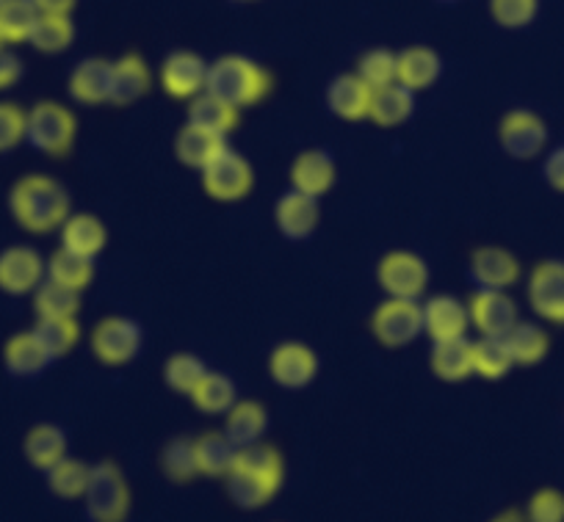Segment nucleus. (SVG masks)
<instances>
[{"label":"nucleus","instance_id":"f257e3e1","mask_svg":"<svg viewBox=\"0 0 564 522\" xmlns=\"http://www.w3.org/2000/svg\"><path fill=\"white\" fill-rule=\"evenodd\" d=\"M7 208L20 230L31 236H47L73 214V197L64 183L51 174H23L9 188Z\"/></svg>","mask_w":564,"mask_h":522},{"label":"nucleus","instance_id":"f03ea898","mask_svg":"<svg viewBox=\"0 0 564 522\" xmlns=\"http://www.w3.org/2000/svg\"><path fill=\"white\" fill-rule=\"evenodd\" d=\"M271 89H274V75L241 53H225L208 64L205 91H214L216 97L232 102L241 111L263 102L271 95Z\"/></svg>","mask_w":564,"mask_h":522},{"label":"nucleus","instance_id":"7ed1b4c3","mask_svg":"<svg viewBox=\"0 0 564 522\" xmlns=\"http://www.w3.org/2000/svg\"><path fill=\"white\" fill-rule=\"evenodd\" d=\"M78 139V117L58 100H40L25 111V144L45 157H67Z\"/></svg>","mask_w":564,"mask_h":522},{"label":"nucleus","instance_id":"20e7f679","mask_svg":"<svg viewBox=\"0 0 564 522\" xmlns=\"http://www.w3.org/2000/svg\"><path fill=\"white\" fill-rule=\"evenodd\" d=\"M84 509L91 522H124L130 516V483L117 461L106 459L91 465L89 483L84 492Z\"/></svg>","mask_w":564,"mask_h":522},{"label":"nucleus","instance_id":"39448f33","mask_svg":"<svg viewBox=\"0 0 564 522\" xmlns=\"http://www.w3.org/2000/svg\"><path fill=\"white\" fill-rule=\"evenodd\" d=\"M371 335L382 348L399 351L423 335V309L417 298L388 296L371 313Z\"/></svg>","mask_w":564,"mask_h":522},{"label":"nucleus","instance_id":"423d86ee","mask_svg":"<svg viewBox=\"0 0 564 522\" xmlns=\"http://www.w3.org/2000/svg\"><path fill=\"white\" fill-rule=\"evenodd\" d=\"M203 188L214 203H241L254 188V168L247 155L225 146L208 166L199 172Z\"/></svg>","mask_w":564,"mask_h":522},{"label":"nucleus","instance_id":"0eeeda50","mask_svg":"<svg viewBox=\"0 0 564 522\" xmlns=\"http://www.w3.org/2000/svg\"><path fill=\"white\" fill-rule=\"evenodd\" d=\"M141 326L128 315H108L91 329L89 348L95 360L108 368H122L133 362L141 351Z\"/></svg>","mask_w":564,"mask_h":522},{"label":"nucleus","instance_id":"6e6552de","mask_svg":"<svg viewBox=\"0 0 564 522\" xmlns=\"http://www.w3.org/2000/svg\"><path fill=\"white\" fill-rule=\"evenodd\" d=\"M377 282L384 296L421 298L430 287V265L421 254L393 249L377 263Z\"/></svg>","mask_w":564,"mask_h":522},{"label":"nucleus","instance_id":"1a4fd4ad","mask_svg":"<svg viewBox=\"0 0 564 522\" xmlns=\"http://www.w3.org/2000/svg\"><path fill=\"white\" fill-rule=\"evenodd\" d=\"M498 144L514 161H534L547 144V124L529 108L507 111L498 122Z\"/></svg>","mask_w":564,"mask_h":522},{"label":"nucleus","instance_id":"9d476101","mask_svg":"<svg viewBox=\"0 0 564 522\" xmlns=\"http://www.w3.org/2000/svg\"><path fill=\"white\" fill-rule=\"evenodd\" d=\"M47 276V260L40 249L29 243H12L0 249V293L7 296H31Z\"/></svg>","mask_w":564,"mask_h":522},{"label":"nucleus","instance_id":"9b49d317","mask_svg":"<svg viewBox=\"0 0 564 522\" xmlns=\"http://www.w3.org/2000/svg\"><path fill=\"white\" fill-rule=\"evenodd\" d=\"M525 298L536 318L564 326V260H542L531 269Z\"/></svg>","mask_w":564,"mask_h":522},{"label":"nucleus","instance_id":"f8f14e48","mask_svg":"<svg viewBox=\"0 0 564 522\" xmlns=\"http://www.w3.org/2000/svg\"><path fill=\"white\" fill-rule=\"evenodd\" d=\"M269 377L282 390H305L318 377V355L300 340H285L269 355Z\"/></svg>","mask_w":564,"mask_h":522},{"label":"nucleus","instance_id":"ddd939ff","mask_svg":"<svg viewBox=\"0 0 564 522\" xmlns=\"http://www.w3.org/2000/svg\"><path fill=\"white\" fill-rule=\"evenodd\" d=\"M468 313L470 326L481 337H507V331L520 320L518 302L507 291L496 287H476L474 296L468 298Z\"/></svg>","mask_w":564,"mask_h":522},{"label":"nucleus","instance_id":"4468645a","mask_svg":"<svg viewBox=\"0 0 564 522\" xmlns=\"http://www.w3.org/2000/svg\"><path fill=\"white\" fill-rule=\"evenodd\" d=\"M159 84L172 100H194L208 86V62L194 51H172L161 64Z\"/></svg>","mask_w":564,"mask_h":522},{"label":"nucleus","instance_id":"2eb2a0df","mask_svg":"<svg viewBox=\"0 0 564 522\" xmlns=\"http://www.w3.org/2000/svg\"><path fill=\"white\" fill-rule=\"evenodd\" d=\"M274 225L289 241H307L322 225V205L318 197L302 194L296 188L282 194L274 203Z\"/></svg>","mask_w":564,"mask_h":522},{"label":"nucleus","instance_id":"dca6fc26","mask_svg":"<svg viewBox=\"0 0 564 522\" xmlns=\"http://www.w3.org/2000/svg\"><path fill=\"white\" fill-rule=\"evenodd\" d=\"M153 69L141 53H124L111 62V106L128 108L150 95Z\"/></svg>","mask_w":564,"mask_h":522},{"label":"nucleus","instance_id":"f3484780","mask_svg":"<svg viewBox=\"0 0 564 522\" xmlns=\"http://www.w3.org/2000/svg\"><path fill=\"white\" fill-rule=\"evenodd\" d=\"M67 95L86 108L111 102V62L100 56L80 58L67 78Z\"/></svg>","mask_w":564,"mask_h":522},{"label":"nucleus","instance_id":"a211bd4d","mask_svg":"<svg viewBox=\"0 0 564 522\" xmlns=\"http://www.w3.org/2000/svg\"><path fill=\"white\" fill-rule=\"evenodd\" d=\"M371 95L373 89L360 75L340 73L327 84L324 102H327L329 113L344 122H366L368 111H371Z\"/></svg>","mask_w":564,"mask_h":522},{"label":"nucleus","instance_id":"6ab92c4d","mask_svg":"<svg viewBox=\"0 0 564 522\" xmlns=\"http://www.w3.org/2000/svg\"><path fill=\"white\" fill-rule=\"evenodd\" d=\"M423 309V335L435 340H452V337L468 335L470 313L468 304L459 302L452 293H437L421 304Z\"/></svg>","mask_w":564,"mask_h":522},{"label":"nucleus","instance_id":"aec40b11","mask_svg":"<svg viewBox=\"0 0 564 522\" xmlns=\"http://www.w3.org/2000/svg\"><path fill=\"white\" fill-rule=\"evenodd\" d=\"M468 271L476 287H496V291H509L512 285H518L520 274H523L520 260L503 247L474 249Z\"/></svg>","mask_w":564,"mask_h":522},{"label":"nucleus","instance_id":"412c9836","mask_svg":"<svg viewBox=\"0 0 564 522\" xmlns=\"http://www.w3.org/2000/svg\"><path fill=\"white\" fill-rule=\"evenodd\" d=\"M338 168H335V157L327 150H305L294 157L289 172L291 188L311 197L322 199L324 194L333 192Z\"/></svg>","mask_w":564,"mask_h":522},{"label":"nucleus","instance_id":"4be33fe9","mask_svg":"<svg viewBox=\"0 0 564 522\" xmlns=\"http://www.w3.org/2000/svg\"><path fill=\"white\" fill-rule=\"evenodd\" d=\"M3 368H7L9 377L14 379H31L45 373L53 366L51 355L45 351V346L40 342V337L34 335V329L14 331L7 342H3Z\"/></svg>","mask_w":564,"mask_h":522},{"label":"nucleus","instance_id":"5701e85b","mask_svg":"<svg viewBox=\"0 0 564 522\" xmlns=\"http://www.w3.org/2000/svg\"><path fill=\"white\" fill-rule=\"evenodd\" d=\"M430 368L441 382H468L470 377H476L474 340H468V335L452 337V340H435L430 351Z\"/></svg>","mask_w":564,"mask_h":522},{"label":"nucleus","instance_id":"b1692460","mask_svg":"<svg viewBox=\"0 0 564 522\" xmlns=\"http://www.w3.org/2000/svg\"><path fill=\"white\" fill-rule=\"evenodd\" d=\"M58 238L69 252L97 260L108 247V227L95 214H69L64 225L58 227Z\"/></svg>","mask_w":564,"mask_h":522},{"label":"nucleus","instance_id":"393cba45","mask_svg":"<svg viewBox=\"0 0 564 522\" xmlns=\"http://www.w3.org/2000/svg\"><path fill=\"white\" fill-rule=\"evenodd\" d=\"M395 56H399V75H395V80H399L401 86H406V89L415 91V95L417 91L432 89V86L441 80L443 58L435 47L412 45L404 47L401 53H395Z\"/></svg>","mask_w":564,"mask_h":522},{"label":"nucleus","instance_id":"a878e982","mask_svg":"<svg viewBox=\"0 0 564 522\" xmlns=\"http://www.w3.org/2000/svg\"><path fill=\"white\" fill-rule=\"evenodd\" d=\"M227 146V139L219 133H210V130L197 128V124L186 122L175 135V157L186 168H197L203 172L216 155Z\"/></svg>","mask_w":564,"mask_h":522},{"label":"nucleus","instance_id":"bb28decb","mask_svg":"<svg viewBox=\"0 0 564 522\" xmlns=\"http://www.w3.org/2000/svg\"><path fill=\"white\" fill-rule=\"evenodd\" d=\"M67 448V434L56 423H36V426L29 428V434L23 439L25 461L40 472L51 470L58 459H64Z\"/></svg>","mask_w":564,"mask_h":522},{"label":"nucleus","instance_id":"cd10ccee","mask_svg":"<svg viewBox=\"0 0 564 522\" xmlns=\"http://www.w3.org/2000/svg\"><path fill=\"white\" fill-rule=\"evenodd\" d=\"M265 428H269V412L260 401L252 399H238L230 410L225 412V428L221 432L238 445V448H247L263 439Z\"/></svg>","mask_w":564,"mask_h":522},{"label":"nucleus","instance_id":"c85d7f7f","mask_svg":"<svg viewBox=\"0 0 564 522\" xmlns=\"http://www.w3.org/2000/svg\"><path fill=\"white\" fill-rule=\"evenodd\" d=\"M412 113H415V91L401 86L399 80L390 86H382V89H373L368 119H371L377 128H401Z\"/></svg>","mask_w":564,"mask_h":522},{"label":"nucleus","instance_id":"c756f323","mask_svg":"<svg viewBox=\"0 0 564 522\" xmlns=\"http://www.w3.org/2000/svg\"><path fill=\"white\" fill-rule=\"evenodd\" d=\"M188 122L227 139L238 128V122H241V108L221 100L214 91H203L194 100H188Z\"/></svg>","mask_w":564,"mask_h":522},{"label":"nucleus","instance_id":"7c9ffc66","mask_svg":"<svg viewBox=\"0 0 564 522\" xmlns=\"http://www.w3.org/2000/svg\"><path fill=\"white\" fill-rule=\"evenodd\" d=\"M194 454H197L199 476L227 478L236 467L238 445L225 432H205L194 439Z\"/></svg>","mask_w":564,"mask_h":522},{"label":"nucleus","instance_id":"2f4dec72","mask_svg":"<svg viewBox=\"0 0 564 522\" xmlns=\"http://www.w3.org/2000/svg\"><path fill=\"white\" fill-rule=\"evenodd\" d=\"M503 342H507L514 366L520 368L540 366L547 357V351H551V337H547V331L542 329L540 324H534V320H518V324L507 331Z\"/></svg>","mask_w":564,"mask_h":522},{"label":"nucleus","instance_id":"473e14b6","mask_svg":"<svg viewBox=\"0 0 564 522\" xmlns=\"http://www.w3.org/2000/svg\"><path fill=\"white\" fill-rule=\"evenodd\" d=\"M192 404L199 415L208 417H225V412L230 410L238 401L236 382H232L227 373L219 371H205L203 379L197 382V388L192 390Z\"/></svg>","mask_w":564,"mask_h":522},{"label":"nucleus","instance_id":"72a5a7b5","mask_svg":"<svg viewBox=\"0 0 564 522\" xmlns=\"http://www.w3.org/2000/svg\"><path fill=\"white\" fill-rule=\"evenodd\" d=\"M80 293L84 291H75V287H67L45 276L40 287L31 293L36 318H78L80 304H84L80 302Z\"/></svg>","mask_w":564,"mask_h":522},{"label":"nucleus","instance_id":"f704fd0d","mask_svg":"<svg viewBox=\"0 0 564 522\" xmlns=\"http://www.w3.org/2000/svg\"><path fill=\"white\" fill-rule=\"evenodd\" d=\"M75 42V23L73 14H42L36 18L34 31H31L29 45L40 51L42 56H58L69 51Z\"/></svg>","mask_w":564,"mask_h":522},{"label":"nucleus","instance_id":"c9c22d12","mask_svg":"<svg viewBox=\"0 0 564 522\" xmlns=\"http://www.w3.org/2000/svg\"><path fill=\"white\" fill-rule=\"evenodd\" d=\"M232 470L252 472V476L263 478V481L274 483V487H282V481H285V459H282V454L274 445L265 443L238 448V459Z\"/></svg>","mask_w":564,"mask_h":522},{"label":"nucleus","instance_id":"e433bc0d","mask_svg":"<svg viewBox=\"0 0 564 522\" xmlns=\"http://www.w3.org/2000/svg\"><path fill=\"white\" fill-rule=\"evenodd\" d=\"M225 481L232 505H238L241 511L263 509V505H269L271 500L276 498V492H280V487H274V483L263 481V478L243 470H230V476H227Z\"/></svg>","mask_w":564,"mask_h":522},{"label":"nucleus","instance_id":"4c0bfd02","mask_svg":"<svg viewBox=\"0 0 564 522\" xmlns=\"http://www.w3.org/2000/svg\"><path fill=\"white\" fill-rule=\"evenodd\" d=\"M40 9L34 0H0V36L7 45H29Z\"/></svg>","mask_w":564,"mask_h":522},{"label":"nucleus","instance_id":"58836bf2","mask_svg":"<svg viewBox=\"0 0 564 522\" xmlns=\"http://www.w3.org/2000/svg\"><path fill=\"white\" fill-rule=\"evenodd\" d=\"M89 476H91V465H86V461L80 459H73V456H64V459H58L51 470H45L47 489L62 500L84 498Z\"/></svg>","mask_w":564,"mask_h":522},{"label":"nucleus","instance_id":"ea45409f","mask_svg":"<svg viewBox=\"0 0 564 522\" xmlns=\"http://www.w3.org/2000/svg\"><path fill=\"white\" fill-rule=\"evenodd\" d=\"M47 280H56L62 285L75 287V291H86L95 282V260L80 258V254L58 247L47 258Z\"/></svg>","mask_w":564,"mask_h":522},{"label":"nucleus","instance_id":"a19ab883","mask_svg":"<svg viewBox=\"0 0 564 522\" xmlns=\"http://www.w3.org/2000/svg\"><path fill=\"white\" fill-rule=\"evenodd\" d=\"M31 329L40 337V342L45 346V351L51 355L53 362L67 357L80 342L78 318H36V324L31 326Z\"/></svg>","mask_w":564,"mask_h":522},{"label":"nucleus","instance_id":"79ce46f5","mask_svg":"<svg viewBox=\"0 0 564 522\" xmlns=\"http://www.w3.org/2000/svg\"><path fill=\"white\" fill-rule=\"evenodd\" d=\"M514 368L512 355H509L503 337H481L474 340V371L476 377L487 382H498Z\"/></svg>","mask_w":564,"mask_h":522},{"label":"nucleus","instance_id":"37998d69","mask_svg":"<svg viewBox=\"0 0 564 522\" xmlns=\"http://www.w3.org/2000/svg\"><path fill=\"white\" fill-rule=\"evenodd\" d=\"M161 472L172 483H188L199 476L197 454H194L192 437H175L161 450Z\"/></svg>","mask_w":564,"mask_h":522},{"label":"nucleus","instance_id":"c03bdc74","mask_svg":"<svg viewBox=\"0 0 564 522\" xmlns=\"http://www.w3.org/2000/svg\"><path fill=\"white\" fill-rule=\"evenodd\" d=\"M355 73L366 80L371 89H382V86L395 84V75H399V56L388 47H371V51L362 53L357 58Z\"/></svg>","mask_w":564,"mask_h":522},{"label":"nucleus","instance_id":"a18cd8bd","mask_svg":"<svg viewBox=\"0 0 564 522\" xmlns=\"http://www.w3.org/2000/svg\"><path fill=\"white\" fill-rule=\"evenodd\" d=\"M208 371L205 362L197 355H188V351H177L170 360L164 362V384L177 395H192V390L197 388V382L203 379V373Z\"/></svg>","mask_w":564,"mask_h":522},{"label":"nucleus","instance_id":"49530a36","mask_svg":"<svg viewBox=\"0 0 564 522\" xmlns=\"http://www.w3.org/2000/svg\"><path fill=\"white\" fill-rule=\"evenodd\" d=\"M540 0H490V14L501 29L518 31L536 20Z\"/></svg>","mask_w":564,"mask_h":522},{"label":"nucleus","instance_id":"de8ad7c7","mask_svg":"<svg viewBox=\"0 0 564 522\" xmlns=\"http://www.w3.org/2000/svg\"><path fill=\"white\" fill-rule=\"evenodd\" d=\"M25 144V108L12 100H0V155Z\"/></svg>","mask_w":564,"mask_h":522},{"label":"nucleus","instance_id":"09e8293b","mask_svg":"<svg viewBox=\"0 0 564 522\" xmlns=\"http://www.w3.org/2000/svg\"><path fill=\"white\" fill-rule=\"evenodd\" d=\"M525 516L531 522H564V492L553 487L536 489L525 505Z\"/></svg>","mask_w":564,"mask_h":522},{"label":"nucleus","instance_id":"8fccbe9b","mask_svg":"<svg viewBox=\"0 0 564 522\" xmlns=\"http://www.w3.org/2000/svg\"><path fill=\"white\" fill-rule=\"evenodd\" d=\"M25 64L23 58L14 51H9V45L0 47V91H9L23 80Z\"/></svg>","mask_w":564,"mask_h":522},{"label":"nucleus","instance_id":"3c124183","mask_svg":"<svg viewBox=\"0 0 564 522\" xmlns=\"http://www.w3.org/2000/svg\"><path fill=\"white\" fill-rule=\"evenodd\" d=\"M542 177L553 192L564 194V146H556L542 163Z\"/></svg>","mask_w":564,"mask_h":522},{"label":"nucleus","instance_id":"603ef678","mask_svg":"<svg viewBox=\"0 0 564 522\" xmlns=\"http://www.w3.org/2000/svg\"><path fill=\"white\" fill-rule=\"evenodd\" d=\"M42 14H73L78 0H34Z\"/></svg>","mask_w":564,"mask_h":522},{"label":"nucleus","instance_id":"864d4df0","mask_svg":"<svg viewBox=\"0 0 564 522\" xmlns=\"http://www.w3.org/2000/svg\"><path fill=\"white\" fill-rule=\"evenodd\" d=\"M3 45H7V42H3V36H0V47H3Z\"/></svg>","mask_w":564,"mask_h":522},{"label":"nucleus","instance_id":"5fc2aeb1","mask_svg":"<svg viewBox=\"0 0 564 522\" xmlns=\"http://www.w3.org/2000/svg\"><path fill=\"white\" fill-rule=\"evenodd\" d=\"M446 3H452V0H446Z\"/></svg>","mask_w":564,"mask_h":522}]
</instances>
